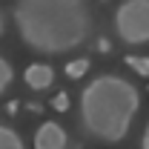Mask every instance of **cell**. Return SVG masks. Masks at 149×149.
Segmentation results:
<instances>
[{
	"mask_svg": "<svg viewBox=\"0 0 149 149\" xmlns=\"http://www.w3.org/2000/svg\"><path fill=\"white\" fill-rule=\"evenodd\" d=\"M52 109H55V112H66V109H69V95H66V92L55 95V100H52Z\"/></svg>",
	"mask_w": 149,
	"mask_h": 149,
	"instance_id": "10",
	"label": "cell"
},
{
	"mask_svg": "<svg viewBox=\"0 0 149 149\" xmlns=\"http://www.w3.org/2000/svg\"><path fill=\"white\" fill-rule=\"evenodd\" d=\"M12 15L20 40L40 55L72 52L92 32L86 0H17Z\"/></svg>",
	"mask_w": 149,
	"mask_h": 149,
	"instance_id": "1",
	"label": "cell"
},
{
	"mask_svg": "<svg viewBox=\"0 0 149 149\" xmlns=\"http://www.w3.org/2000/svg\"><path fill=\"white\" fill-rule=\"evenodd\" d=\"M129 69H135L138 74H143V77H149V57H143V55H129L126 60H123Z\"/></svg>",
	"mask_w": 149,
	"mask_h": 149,
	"instance_id": "8",
	"label": "cell"
},
{
	"mask_svg": "<svg viewBox=\"0 0 149 149\" xmlns=\"http://www.w3.org/2000/svg\"><path fill=\"white\" fill-rule=\"evenodd\" d=\"M66 129L55 123V120H46L40 123V129L35 132V149H66Z\"/></svg>",
	"mask_w": 149,
	"mask_h": 149,
	"instance_id": "4",
	"label": "cell"
},
{
	"mask_svg": "<svg viewBox=\"0 0 149 149\" xmlns=\"http://www.w3.org/2000/svg\"><path fill=\"white\" fill-rule=\"evenodd\" d=\"M89 57H77V60H72V63H66V74L72 77V80H77V77H83V74L89 72Z\"/></svg>",
	"mask_w": 149,
	"mask_h": 149,
	"instance_id": "7",
	"label": "cell"
},
{
	"mask_svg": "<svg viewBox=\"0 0 149 149\" xmlns=\"http://www.w3.org/2000/svg\"><path fill=\"white\" fill-rule=\"evenodd\" d=\"M12 77H15V72H12V66H9V60L6 57H0V95L9 89V83H12Z\"/></svg>",
	"mask_w": 149,
	"mask_h": 149,
	"instance_id": "9",
	"label": "cell"
},
{
	"mask_svg": "<svg viewBox=\"0 0 149 149\" xmlns=\"http://www.w3.org/2000/svg\"><path fill=\"white\" fill-rule=\"evenodd\" d=\"M141 109V95L120 74H97L80 92L83 132L103 143H118L129 135V126Z\"/></svg>",
	"mask_w": 149,
	"mask_h": 149,
	"instance_id": "2",
	"label": "cell"
},
{
	"mask_svg": "<svg viewBox=\"0 0 149 149\" xmlns=\"http://www.w3.org/2000/svg\"><path fill=\"white\" fill-rule=\"evenodd\" d=\"M115 32L123 43H149V0H123L115 12Z\"/></svg>",
	"mask_w": 149,
	"mask_h": 149,
	"instance_id": "3",
	"label": "cell"
},
{
	"mask_svg": "<svg viewBox=\"0 0 149 149\" xmlns=\"http://www.w3.org/2000/svg\"><path fill=\"white\" fill-rule=\"evenodd\" d=\"M23 77H26V86H29V89L43 92V89H49V86H52L55 72H52V66H49V63H32V66L26 69Z\"/></svg>",
	"mask_w": 149,
	"mask_h": 149,
	"instance_id": "5",
	"label": "cell"
},
{
	"mask_svg": "<svg viewBox=\"0 0 149 149\" xmlns=\"http://www.w3.org/2000/svg\"><path fill=\"white\" fill-rule=\"evenodd\" d=\"M0 149H23L20 135L12 126H3V123H0Z\"/></svg>",
	"mask_w": 149,
	"mask_h": 149,
	"instance_id": "6",
	"label": "cell"
},
{
	"mask_svg": "<svg viewBox=\"0 0 149 149\" xmlns=\"http://www.w3.org/2000/svg\"><path fill=\"white\" fill-rule=\"evenodd\" d=\"M112 46H109V40L106 37H97V52H109Z\"/></svg>",
	"mask_w": 149,
	"mask_h": 149,
	"instance_id": "12",
	"label": "cell"
},
{
	"mask_svg": "<svg viewBox=\"0 0 149 149\" xmlns=\"http://www.w3.org/2000/svg\"><path fill=\"white\" fill-rule=\"evenodd\" d=\"M17 109H20L17 100H9V103H6V112H9V115H17Z\"/></svg>",
	"mask_w": 149,
	"mask_h": 149,
	"instance_id": "13",
	"label": "cell"
},
{
	"mask_svg": "<svg viewBox=\"0 0 149 149\" xmlns=\"http://www.w3.org/2000/svg\"><path fill=\"white\" fill-rule=\"evenodd\" d=\"M0 35H3V15H0Z\"/></svg>",
	"mask_w": 149,
	"mask_h": 149,
	"instance_id": "14",
	"label": "cell"
},
{
	"mask_svg": "<svg viewBox=\"0 0 149 149\" xmlns=\"http://www.w3.org/2000/svg\"><path fill=\"white\" fill-rule=\"evenodd\" d=\"M141 149H149V120H146V129L141 135Z\"/></svg>",
	"mask_w": 149,
	"mask_h": 149,
	"instance_id": "11",
	"label": "cell"
}]
</instances>
